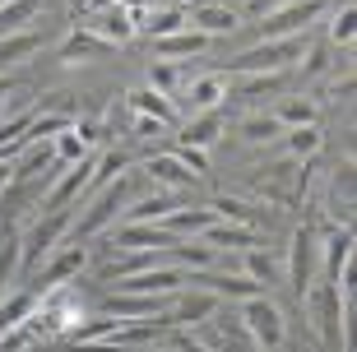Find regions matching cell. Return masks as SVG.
<instances>
[{
    "mask_svg": "<svg viewBox=\"0 0 357 352\" xmlns=\"http://www.w3.org/2000/svg\"><path fill=\"white\" fill-rule=\"evenodd\" d=\"M38 19V0H10V5H0V38L5 33H24V24Z\"/></svg>",
    "mask_w": 357,
    "mask_h": 352,
    "instance_id": "74e56055",
    "label": "cell"
},
{
    "mask_svg": "<svg viewBox=\"0 0 357 352\" xmlns=\"http://www.w3.org/2000/svg\"><path fill=\"white\" fill-rule=\"evenodd\" d=\"M316 246L325 250V274H339V264L353 255V227H330L325 236H316Z\"/></svg>",
    "mask_w": 357,
    "mask_h": 352,
    "instance_id": "4dcf8cb0",
    "label": "cell"
},
{
    "mask_svg": "<svg viewBox=\"0 0 357 352\" xmlns=\"http://www.w3.org/2000/svg\"><path fill=\"white\" fill-rule=\"evenodd\" d=\"M237 135L246 144H269V139H283V125L274 121V112H251V116L237 121Z\"/></svg>",
    "mask_w": 357,
    "mask_h": 352,
    "instance_id": "836d02e7",
    "label": "cell"
},
{
    "mask_svg": "<svg viewBox=\"0 0 357 352\" xmlns=\"http://www.w3.org/2000/svg\"><path fill=\"white\" fill-rule=\"evenodd\" d=\"M38 47H42V33H28V28H24V33H5V38H0V70L24 66Z\"/></svg>",
    "mask_w": 357,
    "mask_h": 352,
    "instance_id": "d6a6232c",
    "label": "cell"
},
{
    "mask_svg": "<svg viewBox=\"0 0 357 352\" xmlns=\"http://www.w3.org/2000/svg\"><path fill=\"white\" fill-rule=\"evenodd\" d=\"M0 5H10V0H0Z\"/></svg>",
    "mask_w": 357,
    "mask_h": 352,
    "instance_id": "f5cc1de1",
    "label": "cell"
},
{
    "mask_svg": "<svg viewBox=\"0 0 357 352\" xmlns=\"http://www.w3.org/2000/svg\"><path fill=\"white\" fill-rule=\"evenodd\" d=\"M199 241L213 246V250H251V246H260V232H255V227H237V222L218 218L209 232H199Z\"/></svg>",
    "mask_w": 357,
    "mask_h": 352,
    "instance_id": "7402d4cb",
    "label": "cell"
},
{
    "mask_svg": "<svg viewBox=\"0 0 357 352\" xmlns=\"http://www.w3.org/2000/svg\"><path fill=\"white\" fill-rule=\"evenodd\" d=\"M139 352H176V348H158V343H153V348H139Z\"/></svg>",
    "mask_w": 357,
    "mask_h": 352,
    "instance_id": "816d5d0a",
    "label": "cell"
},
{
    "mask_svg": "<svg viewBox=\"0 0 357 352\" xmlns=\"http://www.w3.org/2000/svg\"><path fill=\"white\" fill-rule=\"evenodd\" d=\"M135 28H149V33H153V42H158V38H172V33L190 28V19H185V5L162 0V5H153V10L135 14Z\"/></svg>",
    "mask_w": 357,
    "mask_h": 352,
    "instance_id": "e0dca14e",
    "label": "cell"
},
{
    "mask_svg": "<svg viewBox=\"0 0 357 352\" xmlns=\"http://www.w3.org/2000/svg\"><path fill=\"white\" fill-rule=\"evenodd\" d=\"M38 311V292H19V297L0 301V334L14 325H28V315Z\"/></svg>",
    "mask_w": 357,
    "mask_h": 352,
    "instance_id": "8d00e7d4",
    "label": "cell"
},
{
    "mask_svg": "<svg viewBox=\"0 0 357 352\" xmlns=\"http://www.w3.org/2000/svg\"><path fill=\"white\" fill-rule=\"evenodd\" d=\"M209 47V38L199 33V28H181V33H172V38H158L153 42V52H158V61H195L199 52Z\"/></svg>",
    "mask_w": 357,
    "mask_h": 352,
    "instance_id": "44dd1931",
    "label": "cell"
},
{
    "mask_svg": "<svg viewBox=\"0 0 357 352\" xmlns=\"http://www.w3.org/2000/svg\"><path fill=\"white\" fill-rule=\"evenodd\" d=\"M116 176H126V153H107V158L93 162L89 185H107V181H116Z\"/></svg>",
    "mask_w": 357,
    "mask_h": 352,
    "instance_id": "7bdbcfd3",
    "label": "cell"
},
{
    "mask_svg": "<svg viewBox=\"0 0 357 352\" xmlns=\"http://www.w3.org/2000/svg\"><path fill=\"white\" fill-rule=\"evenodd\" d=\"M241 325H246V334H251V343L260 352H274L283 348V339H288V325H283V311H278L269 297H251L241 301Z\"/></svg>",
    "mask_w": 357,
    "mask_h": 352,
    "instance_id": "5b68a950",
    "label": "cell"
},
{
    "mask_svg": "<svg viewBox=\"0 0 357 352\" xmlns=\"http://www.w3.org/2000/svg\"><path fill=\"white\" fill-rule=\"evenodd\" d=\"M135 135H158V139H162V135H167V125H162V121H153V116H139V121H135Z\"/></svg>",
    "mask_w": 357,
    "mask_h": 352,
    "instance_id": "bcb514c9",
    "label": "cell"
},
{
    "mask_svg": "<svg viewBox=\"0 0 357 352\" xmlns=\"http://www.w3.org/2000/svg\"><path fill=\"white\" fill-rule=\"evenodd\" d=\"M176 352H209V348H204V343H195V339H181V343H176Z\"/></svg>",
    "mask_w": 357,
    "mask_h": 352,
    "instance_id": "681fc988",
    "label": "cell"
},
{
    "mask_svg": "<svg viewBox=\"0 0 357 352\" xmlns=\"http://www.w3.org/2000/svg\"><path fill=\"white\" fill-rule=\"evenodd\" d=\"M185 19H190V28H199L204 38H223V33H237L241 28L232 5H195V10H185Z\"/></svg>",
    "mask_w": 357,
    "mask_h": 352,
    "instance_id": "ffe728a7",
    "label": "cell"
},
{
    "mask_svg": "<svg viewBox=\"0 0 357 352\" xmlns=\"http://www.w3.org/2000/svg\"><path fill=\"white\" fill-rule=\"evenodd\" d=\"M176 236L162 222H121L116 227V250H172Z\"/></svg>",
    "mask_w": 357,
    "mask_h": 352,
    "instance_id": "7c38bea8",
    "label": "cell"
},
{
    "mask_svg": "<svg viewBox=\"0 0 357 352\" xmlns=\"http://www.w3.org/2000/svg\"><path fill=\"white\" fill-rule=\"evenodd\" d=\"M172 153L181 158V162H185L190 171H195V176H209V153H204V148H190V144H176Z\"/></svg>",
    "mask_w": 357,
    "mask_h": 352,
    "instance_id": "ee69618b",
    "label": "cell"
},
{
    "mask_svg": "<svg viewBox=\"0 0 357 352\" xmlns=\"http://www.w3.org/2000/svg\"><path fill=\"white\" fill-rule=\"evenodd\" d=\"M167 260L185 264L190 274H199V269H213V264H218V250H213V246H204L199 236H185V241H176V246L167 250Z\"/></svg>",
    "mask_w": 357,
    "mask_h": 352,
    "instance_id": "83f0119b",
    "label": "cell"
},
{
    "mask_svg": "<svg viewBox=\"0 0 357 352\" xmlns=\"http://www.w3.org/2000/svg\"><path fill=\"white\" fill-rule=\"evenodd\" d=\"M93 162H98V158H84V162H66V171H61V181L52 185V190H47V209H66L70 199L79 195L84 185H89V176H93Z\"/></svg>",
    "mask_w": 357,
    "mask_h": 352,
    "instance_id": "ac0fdd59",
    "label": "cell"
},
{
    "mask_svg": "<svg viewBox=\"0 0 357 352\" xmlns=\"http://www.w3.org/2000/svg\"><path fill=\"white\" fill-rule=\"evenodd\" d=\"M283 5H288V0H246V10L260 14V19H265V14H274V10H283Z\"/></svg>",
    "mask_w": 357,
    "mask_h": 352,
    "instance_id": "7dc6e473",
    "label": "cell"
},
{
    "mask_svg": "<svg viewBox=\"0 0 357 352\" xmlns=\"http://www.w3.org/2000/svg\"><path fill=\"white\" fill-rule=\"evenodd\" d=\"M70 227H75V218H70V204H66V209H47V213H42V218L24 232V241H19V264H24V269H38V264L70 236Z\"/></svg>",
    "mask_w": 357,
    "mask_h": 352,
    "instance_id": "3957f363",
    "label": "cell"
},
{
    "mask_svg": "<svg viewBox=\"0 0 357 352\" xmlns=\"http://www.w3.org/2000/svg\"><path fill=\"white\" fill-rule=\"evenodd\" d=\"M218 135H223V116L218 112H195V116H185L176 125V139L190 144V148H209Z\"/></svg>",
    "mask_w": 357,
    "mask_h": 352,
    "instance_id": "d4e9b609",
    "label": "cell"
},
{
    "mask_svg": "<svg viewBox=\"0 0 357 352\" xmlns=\"http://www.w3.org/2000/svg\"><path fill=\"white\" fill-rule=\"evenodd\" d=\"M306 52V38H278V42H255L232 61V75H283L297 66Z\"/></svg>",
    "mask_w": 357,
    "mask_h": 352,
    "instance_id": "277c9868",
    "label": "cell"
},
{
    "mask_svg": "<svg viewBox=\"0 0 357 352\" xmlns=\"http://www.w3.org/2000/svg\"><path fill=\"white\" fill-rule=\"evenodd\" d=\"M283 89V75H241V84L232 89V102H260V98H274Z\"/></svg>",
    "mask_w": 357,
    "mask_h": 352,
    "instance_id": "e575fe53",
    "label": "cell"
},
{
    "mask_svg": "<svg viewBox=\"0 0 357 352\" xmlns=\"http://www.w3.org/2000/svg\"><path fill=\"white\" fill-rule=\"evenodd\" d=\"M297 66H302L311 79H316V75H325V70H330V47H306Z\"/></svg>",
    "mask_w": 357,
    "mask_h": 352,
    "instance_id": "f6af8a7d",
    "label": "cell"
},
{
    "mask_svg": "<svg viewBox=\"0 0 357 352\" xmlns=\"http://www.w3.org/2000/svg\"><path fill=\"white\" fill-rule=\"evenodd\" d=\"M93 38H102L107 47H126V42L135 38V19H130V10L126 5H107V10H93V28H89Z\"/></svg>",
    "mask_w": 357,
    "mask_h": 352,
    "instance_id": "4fadbf2b",
    "label": "cell"
},
{
    "mask_svg": "<svg viewBox=\"0 0 357 352\" xmlns=\"http://www.w3.org/2000/svg\"><path fill=\"white\" fill-rule=\"evenodd\" d=\"M241 255H246V269H241L246 278H255L260 287H269V283H274V274H278V269H274V260H269V250L251 246V250H241Z\"/></svg>",
    "mask_w": 357,
    "mask_h": 352,
    "instance_id": "f35d334b",
    "label": "cell"
},
{
    "mask_svg": "<svg viewBox=\"0 0 357 352\" xmlns=\"http://www.w3.org/2000/svg\"><path fill=\"white\" fill-rule=\"evenodd\" d=\"M213 222H218V213L213 209H195V204H176L172 213H167V218H162V227H167V232L176 236V241H185V236H199V232H209Z\"/></svg>",
    "mask_w": 357,
    "mask_h": 352,
    "instance_id": "603a6c76",
    "label": "cell"
},
{
    "mask_svg": "<svg viewBox=\"0 0 357 352\" xmlns=\"http://www.w3.org/2000/svg\"><path fill=\"white\" fill-rule=\"evenodd\" d=\"M302 352H306V348H302Z\"/></svg>",
    "mask_w": 357,
    "mask_h": 352,
    "instance_id": "db71d44e",
    "label": "cell"
},
{
    "mask_svg": "<svg viewBox=\"0 0 357 352\" xmlns=\"http://www.w3.org/2000/svg\"><path fill=\"white\" fill-rule=\"evenodd\" d=\"M126 107H130L135 116H153V121H162L167 130H172V125H181V112L172 107V98H167V93H153L149 84H144V89H135L130 98H126Z\"/></svg>",
    "mask_w": 357,
    "mask_h": 352,
    "instance_id": "d6986e66",
    "label": "cell"
},
{
    "mask_svg": "<svg viewBox=\"0 0 357 352\" xmlns=\"http://www.w3.org/2000/svg\"><path fill=\"white\" fill-rule=\"evenodd\" d=\"M274 121L283 125V130L316 125V121H320V102H311V98H283V102L274 107Z\"/></svg>",
    "mask_w": 357,
    "mask_h": 352,
    "instance_id": "1f68e13d",
    "label": "cell"
},
{
    "mask_svg": "<svg viewBox=\"0 0 357 352\" xmlns=\"http://www.w3.org/2000/svg\"><path fill=\"white\" fill-rule=\"evenodd\" d=\"M10 181H14V162H0V190H5Z\"/></svg>",
    "mask_w": 357,
    "mask_h": 352,
    "instance_id": "f907efd6",
    "label": "cell"
},
{
    "mask_svg": "<svg viewBox=\"0 0 357 352\" xmlns=\"http://www.w3.org/2000/svg\"><path fill=\"white\" fill-rule=\"evenodd\" d=\"M116 47H107L102 38H93L89 28H75L66 42H61V61L66 66H75V61H98V56H112Z\"/></svg>",
    "mask_w": 357,
    "mask_h": 352,
    "instance_id": "4316f807",
    "label": "cell"
},
{
    "mask_svg": "<svg viewBox=\"0 0 357 352\" xmlns=\"http://www.w3.org/2000/svg\"><path fill=\"white\" fill-rule=\"evenodd\" d=\"M209 209L218 213L223 222H237V227H255V222H260V218L269 213V209H260V204H246L241 195H218V199L209 204Z\"/></svg>",
    "mask_w": 357,
    "mask_h": 352,
    "instance_id": "f546056e",
    "label": "cell"
},
{
    "mask_svg": "<svg viewBox=\"0 0 357 352\" xmlns=\"http://www.w3.org/2000/svg\"><path fill=\"white\" fill-rule=\"evenodd\" d=\"M325 14V0H288L283 10L260 19V42H278V38H302V28H311Z\"/></svg>",
    "mask_w": 357,
    "mask_h": 352,
    "instance_id": "8992f818",
    "label": "cell"
},
{
    "mask_svg": "<svg viewBox=\"0 0 357 352\" xmlns=\"http://www.w3.org/2000/svg\"><path fill=\"white\" fill-rule=\"evenodd\" d=\"M302 306H306V315H311V325H316L320 339L330 343V348H339L344 334H348V306H353V301H344L339 287L325 283V287H306Z\"/></svg>",
    "mask_w": 357,
    "mask_h": 352,
    "instance_id": "6da1fadb",
    "label": "cell"
},
{
    "mask_svg": "<svg viewBox=\"0 0 357 352\" xmlns=\"http://www.w3.org/2000/svg\"><path fill=\"white\" fill-rule=\"evenodd\" d=\"M144 176H153V181H158V190H190V185L199 181V176L185 167L176 153H153V158H144Z\"/></svg>",
    "mask_w": 357,
    "mask_h": 352,
    "instance_id": "5bb4252c",
    "label": "cell"
},
{
    "mask_svg": "<svg viewBox=\"0 0 357 352\" xmlns=\"http://www.w3.org/2000/svg\"><path fill=\"white\" fill-rule=\"evenodd\" d=\"M84 260H89V255H84V246H56L52 255L42 260V278H38V287H33V292H47V287H66L70 278L84 269Z\"/></svg>",
    "mask_w": 357,
    "mask_h": 352,
    "instance_id": "30bf717a",
    "label": "cell"
},
{
    "mask_svg": "<svg viewBox=\"0 0 357 352\" xmlns=\"http://www.w3.org/2000/svg\"><path fill=\"white\" fill-rule=\"evenodd\" d=\"M172 209H176V195H172V190H158V195L130 199V204L121 209V218H126V222H162Z\"/></svg>",
    "mask_w": 357,
    "mask_h": 352,
    "instance_id": "484cf974",
    "label": "cell"
},
{
    "mask_svg": "<svg viewBox=\"0 0 357 352\" xmlns=\"http://www.w3.org/2000/svg\"><path fill=\"white\" fill-rule=\"evenodd\" d=\"M199 329H209V334H204V348L209 352H260L251 343V334H246L241 320H227V325H199Z\"/></svg>",
    "mask_w": 357,
    "mask_h": 352,
    "instance_id": "cb8c5ba5",
    "label": "cell"
},
{
    "mask_svg": "<svg viewBox=\"0 0 357 352\" xmlns=\"http://www.w3.org/2000/svg\"><path fill=\"white\" fill-rule=\"evenodd\" d=\"M130 204V176H116V181H107L98 195L84 204V218L70 227V236L75 241H89V236H98V232H107L112 222L121 218V209Z\"/></svg>",
    "mask_w": 357,
    "mask_h": 352,
    "instance_id": "7a4b0ae2",
    "label": "cell"
},
{
    "mask_svg": "<svg viewBox=\"0 0 357 352\" xmlns=\"http://www.w3.org/2000/svg\"><path fill=\"white\" fill-rule=\"evenodd\" d=\"M149 89L172 98V93L181 89V70H176L172 61H153V66H149Z\"/></svg>",
    "mask_w": 357,
    "mask_h": 352,
    "instance_id": "ab89813d",
    "label": "cell"
},
{
    "mask_svg": "<svg viewBox=\"0 0 357 352\" xmlns=\"http://www.w3.org/2000/svg\"><path fill=\"white\" fill-rule=\"evenodd\" d=\"M181 98L190 107V116L195 112H213L218 102H227V79L223 75H195L181 84Z\"/></svg>",
    "mask_w": 357,
    "mask_h": 352,
    "instance_id": "2e32d148",
    "label": "cell"
},
{
    "mask_svg": "<svg viewBox=\"0 0 357 352\" xmlns=\"http://www.w3.org/2000/svg\"><path fill=\"white\" fill-rule=\"evenodd\" d=\"M190 283L204 287V292H213L218 301H251V297H265V287L255 283V278H246V274H218V269H199V274H190Z\"/></svg>",
    "mask_w": 357,
    "mask_h": 352,
    "instance_id": "ba28073f",
    "label": "cell"
},
{
    "mask_svg": "<svg viewBox=\"0 0 357 352\" xmlns=\"http://www.w3.org/2000/svg\"><path fill=\"white\" fill-rule=\"evenodd\" d=\"M56 158H61V162H84V158H89L93 153V148H89V144H84L79 139V130H75V125H70V130L66 135H56Z\"/></svg>",
    "mask_w": 357,
    "mask_h": 352,
    "instance_id": "60d3db41",
    "label": "cell"
},
{
    "mask_svg": "<svg viewBox=\"0 0 357 352\" xmlns=\"http://www.w3.org/2000/svg\"><path fill=\"white\" fill-rule=\"evenodd\" d=\"M10 89H14V79H0V116L10 112V102H5V98H10Z\"/></svg>",
    "mask_w": 357,
    "mask_h": 352,
    "instance_id": "c3c4849f",
    "label": "cell"
},
{
    "mask_svg": "<svg viewBox=\"0 0 357 352\" xmlns=\"http://www.w3.org/2000/svg\"><path fill=\"white\" fill-rule=\"evenodd\" d=\"M353 24H357V10H353V0H344V10L330 19V42L334 47H353Z\"/></svg>",
    "mask_w": 357,
    "mask_h": 352,
    "instance_id": "b9f144b4",
    "label": "cell"
},
{
    "mask_svg": "<svg viewBox=\"0 0 357 352\" xmlns=\"http://www.w3.org/2000/svg\"><path fill=\"white\" fill-rule=\"evenodd\" d=\"M181 283H185V269H176V264H153L144 274L121 278V292H135V297H172V292H181Z\"/></svg>",
    "mask_w": 357,
    "mask_h": 352,
    "instance_id": "9c48e42d",
    "label": "cell"
},
{
    "mask_svg": "<svg viewBox=\"0 0 357 352\" xmlns=\"http://www.w3.org/2000/svg\"><path fill=\"white\" fill-rule=\"evenodd\" d=\"M162 306H167V297H135V292H107L102 297V311L116 320H153V315H162Z\"/></svg>",
    "mask_w": 357,
    "mask_h": 352,
    "instance_id": "9a60e30c",
    "label": "cell"
},
{
    "mask_svg": "<svg viewBox=\"0 0 357 352\" xmlns=\"http://www.w3.org/2000/svg\"><path fill=\"white\" fill-rule=\"evenodd\" d=\"M316 260H320L316 232H311V227H297V232H292V246H288V283H292V292H297V297L311 287Z\"/></svg>",
    "mask_w": 357,
    "mask_h": 352,
    "instance_id": "52a82bcc",
    "label": "cell"
},
{
    "mask_svg": "<svg viewBox=\"0 0 357 352\" xmlns=\"http://www.w3.org/2000/svg\"><path fill=\"white\" fill-rule=\"evenodd\" d=\"M223 311V301L213 297V292H204V287H195V292H185V297H176V306H172V325H181V329H199V325H209L213 315Z\"/></svg>",
    "mask_w": 357,
    "mask_h": 352,
    "instance_id": "8fae6325",
    "label": "cell"
},
{
    "mask_svg": "<svg viewBox=\"0 0 357 352\" xmlns=\"http://www.w3.org/2000/svg\"><path fill=\"white\" fill-rule=\"evenodd\" d=\"M283 144H288V158L306 162V158H316V153H320L325 135H320V125H297V130H288V135H283Z\"/></svg>",
    "mask_w": 357,
    "mask_h": 352,
    "instance_id": "d590c367",
    "label": "cell"
},
{
    "mask_svg": "<svg viewBox=\"0 0 357 352\" xmlns=\"http://www.w3.org/2000/svg\"><path fill=\"white\" fill-rule=\"evenodd\" d=\"M19 162H14V181H33V176H38V171H47L56 162V144L52 139H42V144H24V148H19Z\"/></svg>",
    "mask_w": 357,
    "mask_h": 352,
    "instance_id": "f1b7e54d",
    "label": "cell"
}]
</instances>
